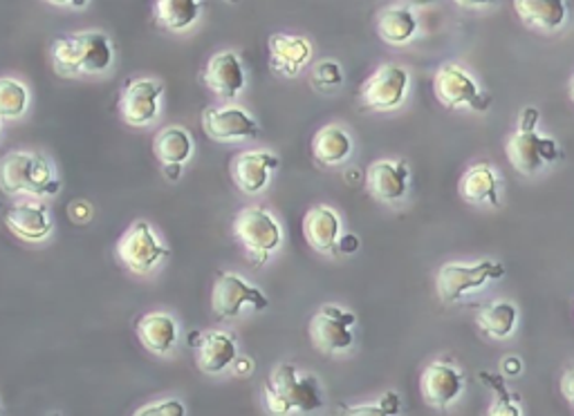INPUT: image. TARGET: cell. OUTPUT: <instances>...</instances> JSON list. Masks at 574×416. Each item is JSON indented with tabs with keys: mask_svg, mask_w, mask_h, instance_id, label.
I'll return each instance as SVG.
<instances>
[{
	"mask_svg": "<svg viewBox=\"0 0 574 416\" xmlns=\"http://www.w3.org/2000/svg\"><path fill=\"white\" fill-rule=\"evenodd\" d=\"M112 45L101 32L59 36L52 43V61L59 75H101L112 66Z\"/></svg>",
	"mask_w": 574,
	"mask_h": 416,
	"instance_id": "cell-1",
	"label": "cell"
},
{
	"mask_svg": "<svg viewBox=\"0 0 574 416\" xmlns=\"http://www.w3.org/2000/svg\"><path fill=\"white\" fill-rule=\"evenodd\" d=\"M0 189L8 195L47 198L59 193L62 182L56 180L45 157L27 150H16L0 159Z\"/></svg>",
	"mask_w": 574,
	"mask_h": 416,
	"instance_id": "cell-2",
	"label": "cell"
},
{
	"mask_svg": "<svg viewBox=\"0 0 574 416\" xmlns=\"http://www.w3.org/2000/svg\"><path fill=\"white\" fill-rule=\"evenodd\" d=\"M265 398L272 414L314 412L323 405L319 381L310 374H299L295 366H276L265 383Z\"/></svg>",
	"mask_w": 574,
	"mask_h": 416,
	"instance_id": "cell-3",
	"label": "cell"
},
{
	"mask_svg": "<svg viewBox=\"0 0 574 416\" xmlns=\"http://www.w3.org/2000/svg\"><path fill=\"white\" fill-rule=\"evenodd\" d=\"M537 119H539V112L534 108H528L523 112L521 128L507 139V146H505L509 164L523 175H534L541 170V166L545 161H554L559 157L556 142L545 139L537 133V128H534Z\"/></svg>",
	"mask_w": 574,
	"mask_h": 416,
	"instance_id": "cell-4",
	"label": "cell"
},
{
	"mask_svg": "<svg viewBox=\"0 0 574 416\" xmlns=\"http://www.w3.org/2000/svg\"><path fill=\"white\" fill-rule=\"evenodd\" d=\"M234 233L239 237V243H243V247L261 262L265 265L267 258L280 247L283 243V231L280 224L276 222V217L261 209V206H250L243 209L236 215L234 222Z\"/></svg>",
	"mask_w": 574,
	"mask_h": 416,
	"instance_id": "cell-5",
	"label": "cell"
},
{
	"mask_svg": "<svg viewBox=\"0 0 574 416\" xmlns=\"http://www.w3.org/2000/svg\"><path fill=\"white\" fill-rule=\"evenodd\" d=\"M252 305L254 310H267V295L243 280L239 273H218L211 289V310L218 318H236L243 307Z\"/></svg>",
	"mask_w": 574,
	"mask_h": 416,
	"instance_id": "cell-6",
	"label": "cell"
},
{
	"mask_svg": "<svg viewBox=\"0 0 574 416\" xmlns=\"http://www.w3.org/2000/svg\"><path fill=\"white\" fill-rule=\"evenodd\" d=\"M505 276V267L494 262V260H485L478 262L474 267H463V265H444L438 271L435 278V286L440 299L444 303H455L461 301L467 291H474L478 286H483L489 280H498Z\"/></svg>",
	"mask_w": 574,
	"mask_h": 416,
	"instance_id": "cell-7",
	"label": "cell"
},
{
	"mask_svg": "<svg viewBox=\"0 0 574 416\" xmlns=\"http://www.w3.org/2000/svg\"><path fill=\"white\" fill-rule=\"evenodd\" d=\"M118 256L133 273H151L168 256V249L157 240L148 222H135L120 240Z\"/></svg>",
	"mask_w": 574,
	"mask_h": 416,
	"instance_id": "cell-8",
	"label": "cell"
},
{
	"mask_svg": "<svg viewBox=\"0 0 574 416\" xmlns=\"http://www.w3.org/2000/svg\"><path fill=\"white\" fill-rule=\"evenodd\" d=\"M357 316L341 310L336 305H325L321 312L310 321V338L317 349L325 353H341L353 345V325Z\"/></svg>",
	"mask_w": 574,
	"mask_h": 416,
	"instance_id": "cell-9",
	"label": "cell"
},
{
	"mask_svg": "<svg viewBox=\"0 0 574 416\" xmlns=\"http://www.w3.org/2000/svg\"><path fill=\"white\" fill-rule=\"evenodd\" d=\"M202 131L213 142H239L261 135V126L239 105H216L202 112Z\"/></svg>",
	"mask_w": 574,
	"mask_h": 416,
	"instance_id": "cell-10",
	"label": "cell"
},
{
	"mask_svg": "<svg viewBox=\"0 0 574 416\" xmlns=\"http://www.w3.org/2000/svg\"><path fill=\"white\" fill-rule=\"evenodd\" d=\"M433 92L444 108L470 105L478 112H485L492 105V99L481 94L474 79L457 66H444L433 79Z\"/></svg>",
	"mask_w": 574,
	"mask_h": 416,
	"instance_id": "cell-11",
	"label": "cell"
},
{
	"mask_svg": "<svg viewBox=\"0 0 574 416\" xmlns=\"http://www.w3.org/2000/svg\"><path fill=\"white\" fill-rule=\"evenodd\" d=\"M162 83L155 79H129L122 92L120 112L129 126L142 128L157 119L162 101Z\"/></svg>",
	"mask_w": 574,
	"mask_h": 416,
	"instance_id": "cell-12",
	"label": "cell"
},
{
	"mask_svg": "<svg viewBox=\"0 0 574 416\" xmlns=\"http://www.w3.org/2000/svg\"><path fill=\"white\" fill-rule=\"evenodd\" d=\"M409 72L399 66H382L362 86V101L375 110H393L407 97Z\"/></svg>",
	"mask_w": 574,
	"mask_h": 416,
	"instance_id": "cell-13",
	"label": "cell"
},
{
	"mask_svg": "<svg viewBox=\"0 0 574 416\" xmlns=\"http://www.w3.org/2000/svg\"><path fill=\"white\" fill-rule=\"evenodd\" d=\"M191 345L196 347L198 356V368L205 374H222L227 368H232L239 347L234 336H229L227 331H205V334H194Z\"/></svg>",
	"mask_w": 574,
	"mask_h": 416,
	"instance_id": "cell-14",
	"label": "cell"
},
{
	"mask_svg": "<svg viewBox=\"0 0 574 416\" xmlns=\"http://www.w3.org/2000/svg\"><path fill=\"white\" fill-rule=\"evenodd\" d=\"M278 157L269 150H247L234 159L232 177L243 193L256 195L265 191L269 175L278 168Z\"/></svg>",
	"mask_w": 574,
	"mask_h": 416,
	"instance_id": "cell-15",
	"label": "cell"
},
{
	"mask_svg": "<svg viewBox=\"0 0 574 416\" xmlns=\"http://www.w3.org/2000/svg\"><path fill=\"white\" fill-rule=\"evenodd\" d=\"M205 83L222 99H236L245 88V70L236 52H220L207 64Z\"/></svg>",
	"mask_w": 574,
	"mask_h": 416,
	"instance_id": "cell-16",
	"label": "cell"
},
{
	"mask_svg": "<svg viewBox=\"0 0 574 416\" xmlns=\"http://www.w3.org/2000/svg\"><path fill=\"white\" fill-rule=\"evenodd\" d=\"M312 56V45L303 36L272 34L269 36V61L272 70L283 77H297Z\"/></svg>",
	"mask_w": 574,
	"mask_h": 416,
	"instance_id": "cell-17",
	"label": "cell"
},
{
	"mask_svg": "<svg viewBox=\"0 0 574 416\" xmlns=\"http://www.w3.org/2000/svg\"><path fill=\"white\" fill-rule=\"evenodd\" d=\"M409 184V166L405 161H375L366 172V187L373 198L395 202L405 198Z\"/></svg>",
	"mask_w": 574,
	"mask_h": 416,
	"instance_id": "cell-18",
	"label": "cell"
},
{
	"mask_svg": "<svg viewBox=\"0 0 574 416\" xmlns=\"http://www.w3.org/2000/svg\"><path fill=\"white\" fill-rule=\"evenodd\" d=\"M463 376L449 363H431L420 379L422 398L433 407H444L463 392Z\"/></svg>",
	"mask_w": 574,
	"mask_h": 416,
	"instance_id": "cell-19",
	"label": "cell"
},
{
	"mask_svg": "<svg viewBox=\"0 0 574 416\" xmlns=\"http://www.w3.org/2000/svg\"><path fill=\"white\" fill-rule=\"evenodd\" d=\"M5 222L25 243H41L54 228L49 211L43 204H16L5 213Z\"/></svg>",
	"mask_w": 574,
	"mask_h": 416,
	"instance_id": "cell-20",
	"label": "cell"
},
{
	"mask_svg": "<svg viewBox=\"0 0 574 416\" xmlns=\"http://www.w3.org/2000/svg\"><path fill=\"white\" fill-rule=\"evenodd\" d=\"M137 336L148 351L164 356L178 342V323L170 314L153 312V314H146L144 318H140Z\"/></svg>",
	"mask_w": 574,
	"mask_h": 416,
	"instance_id": "cell-21",
	"label": "cell"
},
{
	"mask_svg": "<svg viewBox=\"0 0 574 416\" xmlns=\"http://www.w3.org/2000/svg\"><path fill=\"white\" fill-rule=\"evenodd\" d=\"M341 222L330 206H314L303 217V235L312 249L332 251L339 243Z\"/></svg>",
	"mask_w": 574,
	"mask_h": 416,
	"instance_id": "cell-22",
	"label": "cell"
},
{
	"mask_svg": "<svg viewBox=\"0 0 574 416\" xmlns=\"http://www.w3.org/2000/svg\"><path fill=\"white\" fill-rule=\"evenodd\" d=\"M463 200L474 202V204H492L498 206V182L492 166L487 164H476L470 168L463 177L461 184H457Z\"/></svg>",
	"mask_w": 574,
	"mask_h": 416,
	"instance_id": "cell-23",
	"label": "cell"
},
{
	"mask_svg": "<svg viewBox=\"0 0 574 416\" xmlns=\"http://www.w3.org/2000/svg\"><path fill=\"white\" fill-rule=\"evenodd\" d=\"M202 10V0H155L157 23L168 32H185L194 27Z\"/></svg>",
	"mask_w": 574,
	"mask_h": 416,
	"instance_id": "cell-24",
	"label": "cell"
},
{
	"mask_svg": "<svg viewBox=\"0 0 574 416\" xmlns=\"http://www.w3.org/2000/svg\"><path fill=\"white\" fill-rule=\"evenodd\" d=\"M514 10L523 23L539 30H559L565 21L563 0H514Z\"/></svg>",
	"mask_w": 574,
	"mask_h": 416,
	"instance_id": "cell-25",
	"label": "cell"
},
{
	"mask_svg": "<svg viewBox=\"0 0 574 416\" xmlns=\"http://www.w3.org/2000/svg\"><path fill=\"white\" fill-rule=\"evenodd\" d=\"M153 150L162 164H187L194 155V139L183 126H166L155 135Z\"/></svg>",
	"mask_w": 574,
	"mask_h": 416,
	"instance_id": "cell-26",
	"label": "cell"
},
{
	"mask_svg": "<svg viewBox=\"0 0 574 416\" xmlns=\"http://www.w3.org/2000/svg\"><path fill=\"white\" fill-rule=\"evenodd\" d=\"M418 32V19L407 8H386L377 16V34L390 45H405Z\"/></svg>",
	"mask_w": 574,
	"mask_h": 416,
	"instance_id": "cell-27",
	"label": "cell"
},
{
	"mask_svg": "<svg viewBox=\"0 0 574 416\" xmlns=\"http://www.w3.org/2000/svg\"><path fill=\"white\" fill-rule=\"evenodd\" d=\"M353 142L351 135L339 126H325L314 135L312 153L323 166H336L351 157Z\"/></svg>",
	"mask_w": 574,
	"mask_h": 416,
	"instance_id": "cell-28",
	"label": "cell"
},
{
	"mask_svg": "<svg viewBox=\"0 0 574 416\" xmlns=\"http://www.w3.org/2000/svg\"><path fill=\"white\" fill-rule=\"evenodd\" d=\"M516 316H519V312H516L514 305L494 303L478 312V327L492 338H507L514 331Z\"/></svg>",
	"mask_w": 574,
	"mask_h": 416,
	"instance_id": "cell-29",
	"label": "cell"
},
{
	"mask_svg": "<svg viewBox=\"0 0 574 416\" xmlns=\"http://www.w3.org/2000/svg\"><path fill=\"white\" fill-rule=\"evenodd\" d=\"M30 105L27 88L16 79H0V116L19 119Z\"/></svg>",
	"mask_w": 574,
	"mask_h": 416,
	"instance_id": "cell-30",
	"label": "cell"
},
{
	"mask_svg": "<svg viewBox=\"0 0 574 416\" xmlns=\"http://www.w3.org/2000/svg\"><path fill=\"white\" fill-rule=\"evenodd\" d=\"M312 81H314L317 88L330 90V88H336V86L343 83V72H341L339 64H334V61H321V64L314 68Z\"/></svg>",
	"mask_w": 574,
	"mask_h": 416,
	"instance_id": "cell-31",
	"label": "cell"
},
{
	"mask_svg": "<svg viewBox=\"0 0 574 416\" xmlns=\"http://www.w3.org/2000/svg\"><path fill=\"white\" fill-rule=\"evenodd\" d=\"M185 414H187V407L178 398L157 401L153 405H146V407L137 409V416H185Z\"/></svg>",
	"mask_w": 574,
	"mask_h": 416,
	"instance_id": "cell-32",
	"label": "cell"
},
{
	"mask_svg": "<svg viewBox=\"0 0 574 416\" xmlns=\"http://www.w3.org/2000/svg\"><path fill=\"white\" fill-rule=\"evenodd\" d=\"M397 409H399V398H397V394H393V392H388L377 405H360V407H349V409H343L346 414H397Z\"/></svg>",
	"mask_w": 574,
	"mask_h": 416,
	"instance_id": "cell-33",
	"label": "cell"
},
{
	"mask_svg": "<svg viewBox=\"0 0 574 416\" xmlns=\"http://www.w3.org/2000/svg\"><path fill=\"white\" fill-rule=\"evenodd\" d=\"M45 3L49 5H56V8H70V10H84L90 0H45Z\"/></svg>",
	"mask_w": 574,
	"mask_h": 416,
	"instance_id": "cell-34",
	"label": "cell"
},
{
	"mask_svg": "<svg viewBox=\"0 0 574 416\" xmlns=\"http://www.w3.org/2000/svg\"><path fill=\"white\" fill-rule=\"evenodd\" d=\"M561 392H563V396H565L567 401L574 403V370L563 376V381H561Z\"/></svg>",
	"mask_w": 574,
	"mask_h": 416,
	"instance_id": "cell-35",
	"label": "cell"
},
{
	"mask_svg": "<svg viewBox=\"0 0 574 416\" xmlns=\"http://www.w3.org/2000/svg\"><path fill=\"white\" fill-rule=\"evenodd\" d=\"M339 245V249L343 251V254H349V251H355L360 245H357V237L355 235H346V237H341V243H336Z\"/></svg>",
	"mask_w": 574,
	"mask_h": 416,
	"instance_id": "cell-36",
	"label": "cell"
},
{
	"mask_svg": "<svg viewBox=\"0 0 574 416\" xmlns=\"http://www.w3.org/2000/svg\"><path fill=\"white\" fill-rule=\"evenodd\" d=\"M234 366H236V374H243V376L252 374V370H254V363L250 359H245V356H243V359H239V356H236Z\"/></svg>",
	"mask_w": 574,
	"mask_h": 416,
	"instance_id": "cell-37",
	"label": "cell"
},
{
	"mask_svg": "<svg viewBox=\"0 0 574 416\" xmlns=\"http://www.w3.org/2000/svg\"><path fill=\"white\" fill-rule=\"evenodd\" d=\"M180 168L183 166H178V164H164V175L168 177L170 182H178L180 180Z\"/></svg>",
	"mask_w": 574,
	"mask_h": 416,
	"instance_id": "cell-38",
	"label": "cell"
},
{
	"mask_svg": "<svg viewBox=\"0 0 574 416\" xmlns=\"http://www.w3.org/2000/svg\"><path fill=\"white\" fill-rule=\"evenodd\" d=\"M455 3L461 8H485V5L494 3V0H455Z\"/></svg>",
	"mask_w": 574,
	"mask_h": 416,
	"instance_id": "cell-39",
	"label": "cell"
},
{
	"mask_svg": "<svg viewBox=\"0 0 574 416\" xmlns=\"http://www.w3.org/2000/svg\"><path fill=\"white\" fill-rule=\"evenodd\" d=\"M503 368H505L507 374H519L521 361H519V359H505V361H503Z\"/></svg>",
	"mask_w": 574,
	"mask_h": 416,
	"instance_id": "cell-40",
	"label": "cell"
},
{
	"mask_svg": "<svg viewBox=\"0 0 574 416\" xmlns=\"http://www.w3.org/2000/svg\"><path fill=\"white\" fill-rule=\"evenodd\" d=\"M416 5H429V3H433V0H413Z\"/></svg>",
	"mask_w": 574,
	"mask_h": 416,
	"instance_id": "cell-41",
	"label": "cell"
},
{
	"mask_svg": "<svg viewBox=\"0 0 574 416\" xmlns=\"http://www.w3.org/2000/svg\"><path fill=\"white\" fill-rule=\"evenodd\" d=\"M570 97H572V101H574V79H572V86H570Z\"/></svg>",
	"mask_w": 574,
	"mask_h": 416,
	"instance_id": "cell-42",
	"label": "cell"
},
{
	"mask_svg": "<svg viewBox=\"0 0 574 416\" xmlns=\"http://www.w3.org/2000/svg\"><path fill=\"white\" fill-rule=\"evenodd\" d=\"M232 3H236V0H232Z\"/></svg>",
	"mask_w": 574,
	"mask_h": 416,
	"instance_id": "cell-43",
	"label": "cell"
},
{
	"mask_svg": "<svg viewBox=\"0 0 574 416\" xmlns=\"http://www.w3.org/2000/svg\"><path fill=\"white\" fill-rule=\"evenodd\" d=\"M0 119H3V116H0Z\"/></svg>",
	"mask_w": 574,
	"mask_h": 416,
	"instance_id": "cell-44",
	"label": "cell"
}]
</instances>
